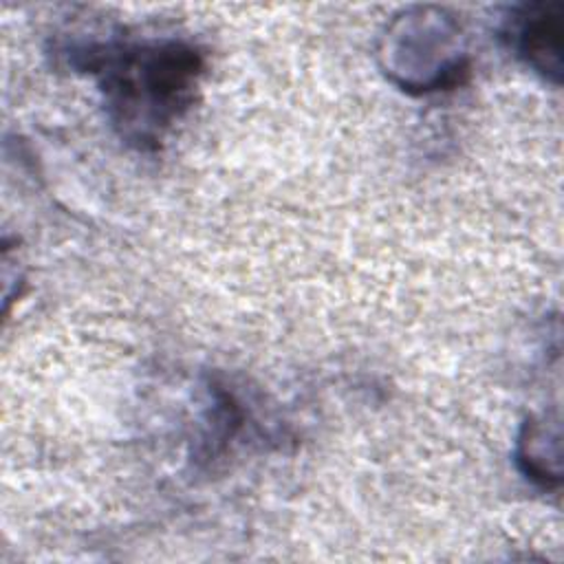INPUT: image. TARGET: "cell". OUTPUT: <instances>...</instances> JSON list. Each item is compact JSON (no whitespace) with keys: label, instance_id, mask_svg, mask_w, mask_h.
Returning <instances> with one entry per match:
<instances>
[{"label":"cell","instance_id":"cell-2","mask_svg":"<svg viewBox=\"0 0 564 564\" xmlns=\"http://www.w3.org/2000/svg\"><path fill=\"white\" fill-rule=\"evenodd\" d=\"M560 37H562V15L560 4H531L518 15L513 29V42L520 55L542 70L560 77Z\"/></svg>","mask_w":564,"mask_h":564},{"label":"cell","instance_id":"cell-1","mask_svg":"<svg viewBox=\"0 0 564 564\" xmlns=\"http://www.w3.org/2000/svg\"><path fill=\"white\" fill-rule=\"evenodd\" d=\"M115 123L128 139L156 141L189 104L200 57L181 42L126 46L101 59Z\"/></svg>","mask_w":564,"mask_h":564}]
</instances>
